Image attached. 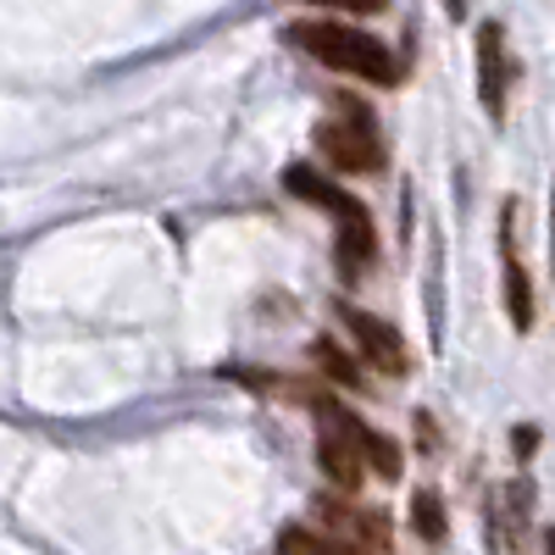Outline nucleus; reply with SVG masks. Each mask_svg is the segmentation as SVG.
I'll return each instance as SVG.
<instances>
[{
    "label": "nucleus",
    "instance_id": "39448f33",
    "mask_svg": "<svg viewBox=\"0 0 555 555\" xmlns=\"http://www.w3.org/2000/svg\"><path fill=\"white\" fill-rule=\"evenodd\" d=\"M512 222H517V206H505L500 211V278H505V317H512V328L528 334L533 328V317H539V300H533V278L512 245Z\"/></svg>",
    "mask_w": 555,
    "mask_h": 555
},
{
    "label": "nucleus",
    "instance_id": "f8f14e48",
    "mask_svg": "<svg viewBox=\"0 0 555 555\" xmlns=\"http://www.w3.org/2000/svg\"><path fill=\"white\" fill-rule=\"evenodd\" d=\"M411 533H416V539H428V544H439V539L450 533V522H444V500H439L434 489H416V494H411Z\"/></svg>",
    "mask_w": 555,
    "mask_h": 555
},
{
    "label": "nucleus",
    "instance_id": "20e7f679",
    "mask_svg": "<svg viewBox=\"0 0 555 555\" xmlns=\"http://www.w3.org/2000/svg\"><path fill=\"white\" fill-rule=\"evenodd\" d=\"M517 78V56L505 51V28L500 23H478V101L489 112V122H505V89Z\"/></svg>",
    "mask_w": 555,
    "mask_h": 555
},
{
    "label": "nucleus",
    "instance_id": "f257e3e1",
    "mask_svg": "<svg viewBox=\"0 0 555 555\" xmlns=\"http://www.w3.org/2000/svg\"><path fill=\"white\" fill-rule=\"evenodd\" d=\"M289 39L328 73H345V78H361V83H384V89H395L405 78V62L395 56V44H384L378 34H366L356 23L311 17V23H295Z\"/></svg>",
    "mask_w": 555,
    "mask_h": 555
},
{
    "label": "nucleus",
    "instance_id": "4468645a",
    "mask_svg": "<svg viewBox=\"0 0 555 555\" xmlns=\"http://www.w3.org/2000/svg\"><path fill=\"white\" fill-rule=\"evenodd\" d=\"M512 444H517V455H533V444H539V434H533V428H522V434H512Z\"/></svg>",
    "mask_w": 555,
    "mask_h": 555
},
{
    "label": "nucleus",
    "instance_id": "0eeeda50",
    "mask_svg": "<svg viewBox=\"0 0 555 555\" xmlns=\"http://www.w3.org/2000/svg\"><path fill=\"white\" fill-rule=\"evenodd\" d=\"M334 256L345 272H366L378 261V228L366 206H350L345 217H334Z\"/></svg>",
    "mask_w": 555,
    "mask_h": 555
},
{
    "label": "nucleus",
    "instance_id": "6e6552de",
    "mask_svg": "<svg viewBox=\"0 0 555 555\" xmlns=\"http://www.w3.org/2000/svg\"><path fill=\"white\" fill-rule=\"evenodd\" d=\"M284 190H289L295 201L317 206V211H328V217H345L350 206H361L356 195H345L339 183H334L328 172H317L311 162H289V167H284Z\"/></svg>",
    "mask_w": 555,
    "mask_h": 555
},
{
    "label": "nucleus",
    "instance_id": "dca6fc26",
    "mask_svg": "<svg viewBox=\"0 0 555 555\" xmlns=\"http://www.w3.org/2000/svg\"><path fill=\"white\" fill-rule=\"evenodd\" d=\"M555 195V190H550ZM550 256H555V206H550Z\"/></svg>",
    "mask_w": 555,
    "mask_h": 555
},
{
    "label": "nucleus",
    "instance_id": "7ed1b4c3",
    "mask_svg": "<svg viewBox=\"0 0 555 555\" xmlns=\"http://www.w3.org/2000/svg\"><path fill=\"white\" fill-rule=\"evenodd\" d=\"M339 322L350 328L361 361L373 366V373H384V378H405V373H411V350H405V339H400L395 322H384V317H373V311H361V306H345Z\"/></svg>",
    "mask_w": 555,
    "mask_h": 555
},
{
    "label": "nucleus",
    "instance_id": "2eb2a0df",
    "mask_svg": "<svg viewBox=\"0 0 555 555\" xmlns=\"http://www.w3.org/2000/svg\"><path fill=\"white\" fill-rule=\"evenodd\" d=\"M444 17L450 23H467V0H444Z\"/></svg>",
    "mask_w": 555,
    "mask_h": 555
},
{
    "label": "nucleus",
    "instance_id": "423d86ee",
    "mask_svg": "<svg viewBox=\"0 0 555 555\" xmlns=\"http://www.w3.org/2000/svg\"><path fill=\"white\" fill-rule=\"evenodd\" d=\"M317 517H322V533L356 544L361 555H366V550H389V522H384L378 512H366V505H350V500L322 494V500H317Z\"/></svg>",
    "mask_w": 555,
    "mask_h": 555
},
{
    "label": "nucleus",
    "instance_id": "f3484780",
    "mask_svg": "<svg viewBox=\"0 0 555 555\" xmlns=\"http://www.w3.org/2000/svg\"><path fill=\"white\" fill-rule=\"evenodd\" d=\"M544 555H555V528H550V533H544Z\"/></svg>",
    "mask_w": 555,
    "mask_h": 555
},
{
    "label": "nucleus",
    "instance_id": "9b49d317",
    "mask_svg": "<svg viewBox=\"0 0 555 555\" xmlns=\"http://www.w3.org/2000/svg\"><path fill=\"white\" fill-rule=\"evenodd\" d=\"M361 467L373 473V478H384V483H395V478L405 473V455H400V444H395L389 434L366 428V439H361Z\"/></svg>",
    "mask_w": 555,
    "mask_h": 555
},
{
    "label": "nucleus",
    "instance_id": "ddd939ff",
    "mask_svg": "<svg viewBox=\"0 0 555 555\" xmlns=\"http://www.w3.org/2000/svg\"><path fill=\"white\" fill-rule=\"evenodd\" d=\"M300 7H328V12H350V17H373L389 0H300Z\"/></svg>",
    "mask_w": 555,
    "mask_h": 555
},
{
    "label": "nucleus",
    "instance_id": "9d476101",
    "mask_svg": "<svg viewBox=\"0 0 555 555\" xmlns=\"http://www.w3.org/2000/svg\"><path fill=\"white\" fill-rule=\"evenodd\" d=\"M278 555H361V550L322 528H284L278 533Z\"/></svg>",
    "mask_w": 555,
    "mask_h": 555
},
{
    "label": "nucleus",
    "instance_id": "f03ea898",
    "mask_svg": "<svg viewBox=\"0 0 555 555\" xmlns=\"http://www.w3.org/2000/svg\"><path fill=\"white\" fill-rule=\"evenodd\" d=\"M311 145H317V156L328 162V167L361 172V178L366 172H384V162H389L384 133H378L373 112H366L361 101H339V117H322L311 128Z\"/></svg>",
    "mask_w": 555,
    "mask_h": 555
},
{
    "label": "nucleus",
    "instance_id": "1a4fd4ad",
    "mask_svg": "<svg viewBox=\"0 0 555 555\" xmlns=\"http://www.w3.org/2000/svg\"><path fill=\"white\" fill-rule=\"evenodd\" d=\"M311 361L322 366V378H328V384H339V389H366L361 361H356L350 350H339L334 339H317V345H311Z\"/></svg>",
    "mask_w": 555,
    "mask_h": 555
}]
</instances>
